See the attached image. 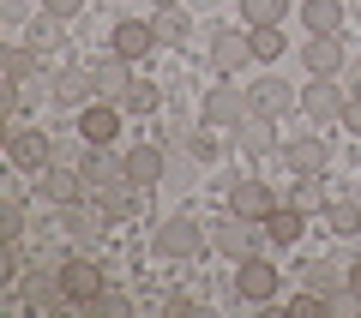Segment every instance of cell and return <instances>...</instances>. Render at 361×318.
<instances>
[{"label": "cell", "mask_w": 361, "mask_h": 318, "mask_svg": "<svg viewBox=\"0 0 361 318\" xmlns=\"http://www.w3.org/2000/svg\"><path fill=\"white\" fill-rule=\"evenodd\" d=\"M343 90H337V78H319L313 72L307 78V90H301V115L307 120H319V127H331V120H343Z\"/></svg>", "instance_id": "obj_1"}, {"label": "cell", "mask_w": 361, "mask_h": 318, "mask_svg": "<svg viewBox=\"0 0 361 318\" xmlns=\"http://www.w3.org/2000/svg\"><path fill=\"white\" fill-rule=\"evenodd\" d=\"M157 253L163 258H199L205 253V229H199L193 217H169L163 229H157Z\"/></svg>", "instance_id": "obj_2"}, {"label": "cell", "mask_w": 361, "mask_h": 318, "mask_svg": "<svg viewBox=\"0 0 361 318\" xmlns=\"http://www.w3.org/2000/svg\"><path fill=\"white\" fill-rule=\"evenodd\" d=\"M61 282H66V300H78V306H90V300H103V294H109L103 265H90V258H73V265H61Z\"/></svg>", "instance_id": "obj_3"}, {"label": "cell", "mask_w": 361, "mask_h": 318, "mask_svg": "<svg viewBox=\"0 0 361 318\" xmlns=\"http://www.w3.org/2000/svg\"><path fill=\"white\" fill-rule=\"evenodd\" d=\"M78 174H85V186H90V192H109L115 180H127V156H115L109 144H90L85 163H78Z\"/></svg>", "instance_id": "obj_4"}, {"label": "cell", "mask_w": 361, "mask_h": 318, "mask_svg": "<svg viewBox=\"0 0 361 318\" xmlns=\"http://www.w3.org/2000/svg\"><path fill=\"white\" fill-rule=\"evenodd\" d=\"M6 163L13 168H49V132H37V127H13L6 132Z\"/></svg>", "instance_id": "obj_5"}, {"label": "cell", "mask_w": 361, "mask_h": 318, "mask_svg": "<svg viewBox=\"0 0 361 318\" xmlns=\"http://www.w3.org/2000/svg\"><path fill=\"white\" fill-rule=\"evenodd\" d=\"M247 108H253V115H271V120H283L289 108H301V96L283 84V78H253V90H247Z\"/></svg>", "instance_id": "obj_6"}, {"label": "cell", "mask_w": 361, "mask_h": 318, "mask_svg": "<svg viewBox=\"0 0 361 318\" xmlns=\"http://www.w3.org/2000/svg\"><path fill=\"white\" fill-rule=\"evenodd\" d=\"M78 132H85V144H115V132H121V102H85L78 108Z\"/></svg>", "instance_id": "obj_7"}, {"label": "cell", "mask_w": 361, "mask_h": 318, "mask_svg": "<svg viewBox=\"0 0 361 318\" xmlns=\"http://www.w3.org/2000/svg\"><path fill=\"white\" fill-rule=\"evenodd\" d=\"M235 294H241V300H253V306L277 300V270H271L265 258H241V270H235Z\"/></svg>", "instance_id": "obj_8"}, {"label": "cell", "mask_w": 361, "mask_h": 318, "mask_svg": "<svg viewBox=\"0 0 361 318\" xmlns=\"http://www.w3.org/2000/svg\"><path fill=\"white\" fill-rule=\"evenodd\" d=\"M229 210L247 217V222H265L271 210H277V198H271L265 180H235V186H229Z\"/></svg>", "instance_id": "obj_9"}, {"label": "cell", "mask_w": 361, "mask_h": 318, "mask_svg": "<svg viewBox=\"0 0 361 318\" xmlns=\"http://www.w3.org/2000/svg\"><path fill=\"white\" fill-rule=\"evenodd\" d=\"M301 61H307V72H319V78H337L349 66V54H343V37H307V49H301Z\"/></svg>", "instance_id": "obj_10"}, {"label": "cell", "mask_w": 361, "mask_h": 318, "mask_svg": "<svg viewBox=\"0 0 361 318\" xmlns=\"http://www.w3.org/2000/svg\"><path fill=\"white\" fill-rule=\"evenodd\" d=\"M247 115H253V108H247V96H241L235 84H217V90L205 96V120H211V127H229V132H235Z\"/></svg>", "instance_id": "obj_11"}, {"label": "cell", "mask_w": 361, "mask_h": 318, "mask_svg": "<svg viewBox=\"0 0 361 318\" xmlns=\"http://www.w3.org/2000/svg\"><path fill=\"white\" fill-rule=\"evenodd\" d=\"M247 61H253L247 30H217V37H211V66H217V72H241Z\"/></svg>", "instance_id": "obj_12"}, {"label": "cell", "mask_w": 361, "mask_h": 318, "mask_svg": "<svg viewBox=\"0 0 361 318\" xmlns=\"http://www.w3.org/2000/svg\"><path fill=\"white\" fill-rule=\"evenodd\" d=\"M151 49H157V25H145V18H121L115 25V54L121 61H145Z\"/></svg>", "instance_id": "obj_13"}, {"label": "cell", "mask_w": 361, "mask_h": 318, "mask_svg": "<svg viewBox=\"0 0 361 318\" xmlns=\"http://www.w3.org/2000/svg\"><path fill=\"white\" fill-rule=\"evenodd\" d=\"M235 144H241V156H271L277 151V120L271 115H247L241 127H235Z\"/></svg>", "instance_id": "obj_14"}, {"label": "cell", "mask_w": 361, "mask_h": 318, "mask_svg": "<svg viewBox=\"0 0 361 318\" xmlns=\"http://www.w3.org/2000/svg\"><path fill=\"white\" fill-rule=\"evenodd\" d=\"M211 246H217V253H229L235 265H241V258H253V222H247V217H229V222H217Z\"/></svg>", "instance_id": "obj_15"}, {"label": "cell", "mask_w": 361, "mask_h": 318, "mask_svg": "<svg viewBox=\"0 0 361 318\" xmlns=\"http://www.w3.org/2000/svg\"><path fill=\"white\" fill-rule=\"evenodd\" d=\"M54 96L73 102V108H85V102H97L103 90H97V72H85V66H66V72L54 78Z\"/></svg>", "instance_id": "obj_16"}, {"label": "cell", "mask_w": 361, "mask_h": 318, "mask_svg": "<svg viewBox=\"0 0 361 318\" xmlns=\"http://www.w3.org/2000/svg\"><path fill=\"white\" fill-rule=\"evenodd\" d=\"M301 25H307L313 37L343 30V0H301Z\"/></svg>", "instance_id": "obj_17"}, {"label": "cell", "mask_w": 361, "mask_h": 318, "mask_svg": "<svg viewBox=\"0 0 361 318\" xmlns=\"http://www.w3.org/2000/svg\"><path fill=\"white\" fill-rule=\"evenodd\" d=\"M289 168L295 174H325V163H331V151H325V139H289Z\"/></svg>", "instance_id": "obj_18"}, {"label": "cell", "mask_w": 361, "mask_h": 318, "mask_svg": "<svg viewBox=\"0 0 361 318\" xmlns=\"http://www.w3.org/2000/svg\"><path fill=\"white\" fill-rule=\"evenodd\" d=\"M301 229H307V210H295V204H277V210L265 217V234H271L277 246H295Z\"/></svg>", "instance_id": "obj_19"}, {"label": "cell", "mask_w": 361, "mask_h": 318, "mask_svg": "<svg viewBox=\"0 0 361 318\" xmlns=\"http://www.w3.org/2000/svg\"><path fill=\"white\" fill-rule=\"evenodd\" d=\"M163 151L157 144H139V151H127V180H139V186H157L163 180Z\"/></svg>", "instance_id": "obj_20"}, {"label": "cell", "mask_w": 361, "mask_h": 318, "mask_svg": "<svg viewBox=\"0 0 361 318\" xmlns=\"http://www.w3.org/2000/svg\"><path fill=\"white\" fill-rule=\"evenodd\" d=\"M42 192H49V204H78L85 174H78V168H49V174H42Z\"/></svg>", "instance_id": "obj_21"}, {"label": "cell", "mask_w": 361, "mask_h": 318, "mask_svg": "<svg viewBox=\"0 0 361 318\" xmlns=\"http://www.w3.org/2000/svg\"><path fill=\"white\" fill-rule=\"evenodd\" d=\"M25 300H30V306H61V300H66L61 270H37V276H25Z\"/></svg>", "instance_id": "obj_22"}, {"label": "cell", "mask_w": 361, "mask_h": 318, "mask_svg": "<svg viewBox=\"0 0 361 318\" xmlns=\"http://www.w3.org/2000/svg\"><path fill=\"white\" fill-rule=\"evenodd\" d=\"M307 288H313V294H325V300H331L337 288H349V265L337 270L331 258H313V265H307Z\"/></svg>", "instance_id": "obj_23"}, {"label": "cell", "mask_w": 361, "mask_h": 318, "mask_svg": "<svg viewBox=\"0 0 361 318\" xmlns=\"http://www.w3.org/2000/svg\"><path fill=\"white\" fill-rule=\"evenodd\" d=\"M127 66H133V61H121V54L97 66V90H103V102H121V96H127V84H133V72H127Z\"/></svg>", "instance_id": "obj_24"}, {"label": "cell", "mask_w": 361, "mask_h": 318, "mask_svg": "<svg viewBox=\"0 0 361 318\" xmlns=\"http://www.w3.org/2000/svg\"><path fill=\"white\" fill-rule=\"evenodd\" d=\"M157 102H163V90H157L151 78H133V84H127V96H121V108H127V115H151Z\"/></svg>", "instance_id": "obj_25"}, {"label": "cell", "mask_w": 361, "mask_h": 318, "mask_svg": "<svg viewBox=\"0 0 361 318\" xmlns=\"http://www.w3.org/2000/svg\"><path fill=\"white\" fill-rule=\"evenodd\" d=\"M151 25H157V42H187V30H193L180 6H157V18H151Z\"/></svg>", "instance_id": "obj_26"}, {"label": "cell", "mask_w": 361, "mask_h": 318, "mask_svg": "<svg viewBox=\"0 0 361 318\" xmlns=\"http://www.w3.org/2000/svg\"><path fill=\"white\" fill-rule=\"evenodd\" d=\"M325 222H331V234H355L361 229V204L355 198H331L325 204Z\"/></svg>", "instance_id": "obj_27"}, {"label": "cell", "mask_w": 361, "mask_h": 318, "mask_svg": "<svg viewBox=\"0 0 361 318\" xmlns=\"http://www.w3.org/2000/svg\"><path fill=\"white\" fill-rule=\"evenodd\" d=\"M241 18H247V25H283L289 0H241Z\"/></svg>", "instance_id": "obj_28"}, {"label": "cell", "mask_w": 361, "mask_h": 318, "mask_svg": "<svg viewBox=\"0 0 361 318\" xmlns=\"http://www.w3.org/2000/svg\"><path fill=\"white\" fill-rule=\"evenodd\" d=\"M247 42H253V61H277V54H283V30L277 25H253Z\"/></svg>", "instance_id": "obj_29"}, {"label": "cell", "mask_w": 361, "mask_h": 318, "mask_svg": "<svg viewBox=\"0 0 361 318\" xmlns=\"http://www.w3.org/2000/svg\"><path fill=\"white\" fill-rule=\"evenodd\" d=\"M0 72L13 78V84H25V78L37 72V49H6L0 54Z\"/></svg>", "instance_id": "obj_30"}, {"label": "cell", "mask_w": 361, "mask_h": 318, "mask_svg": "<svg viewBox=\"0 0 361 318\" xmlns=\"http://www.w3.org/2000/svg\"><path fill=\"white\" fill-rule=\"evenodd\" d=\"M289 204H295V210H319V204H325L319 174H295V192H289Z\"/></svg>", "instance_id": "obj_31"}, {"label": "cell", "mask_w": 361, "mask_h": 318, "mask_svg": "<svg viewBox=\"0 0 361 318\" xmlns=\"http://www.w3.org/2000/svg\"><path fill=\"white\" fill-rule=\"evenodd\" d=\"M25 234V210H18V198H0V241H18Z\"/></svg>", "instance_id": "obj_32"}, {"label": "cell", "mask_w": 361, "mask_h": 318, "mask_svg": "<svg viewBox=\"0 0 361 318\" xmlns=\"http://www.w3.org/2000/svg\"><path fill=\"white\" fill-rule=\"evenodd\" d=\"M289 312H295V318H325V312H331V306H325V294H295V300H289Z\"/></svg>", "instance_id": "obj_33"}, {"label": "cell", "mask_w": 361, "mask_h": 318, "mask_svg": "<svg viewBox=\"0 0 361 318\" xmlns=\"http://www.w3.org/2000/svg\"><path fill=\"white\" fill-rule=\"evenodd\" d=\"M325 306H331V318H355L361 312V288H337Z\"/></svg>", "instance_id": "obj_34"}, {"label": "cell", "mask_w": 361, "mask_h": 318, "mask_svg": "<svg viewBox=\"0 0 361 318\" xmlns=\"http://www.w3.org/2000/svg\"><path fill=\"white\" fill-rule=\"evenodd\" d=\"M54 25H61V18H49V13H42V25L30 30V49H37V54H49L54 42H61V30H54Z\"/></svg>", "instance_id": "obj_35"}, {"label": "cell", "mask_w": 361, "mask_h": 318, "mask_svg": "<svg viewBox=\"0 0 361 318\" xmlns=\"http://www.w3.org/2000/svg\"><path fill=\"white\" fill-rule=\"evenodd\" d=\"M90 312H109V318H127V312H133V300H127V294H115V288H109L103 300H90Z\"/></svg>", "instance_id": "obj_36"}, {"label": "cell", "mask_w": 361, "mask_h": 318, "mask_svg": "<svg viewBox=\"0 0 361 318\" xmlns=\"http://www.w3.org/2000/svg\"><path fill=\"white\" fill-rule=\"evenodd\" d=\"M343 132H355V139H361V96L343 102Z\"/></svg>", "instance_id": "obj_37"}, {"label": "cell", "mask_w": 361, "mask_h": 318, "mask_svg": "<svg viewBox=\"0 0 361 318\" xmlns=\"http://www.w3.org/2000/svg\"><path fill=\"white\" fill-rule=\"evenodd\" d=\"M78 6H85V0H42V13H49V18H73Z\"/></svg>", "instance_id": "obj_38"}, {"label": "cell", "mask_w": 361, "mask_h": 318, "mask_svg": "<svg viewBox=\"0 0 361 318\" xmlns=\"http://www.w3.org/2000/svg\"><path fill=\"white\" fill-rule=\"evenodd\" d=\"M187 151H193V156H199V163H211V156H217V144H211V139H205V132H193V139H187Z\"/></svg>", "instance_id": "obj_39"}, {"label": "cell", "mask_w": 361, "mask_h": 318, "mask_svg": "<svg viewBox=\"0 0 361 318\" xmlns=\"http://www.w3.org/2000/svg\"><path fill=\"white\" fill-rule=\"evenodd\" d=\"M349 90H355V96H361V61L349 66Z\"/></svg>", "instance_id": "obj_40"}, {"label": "cell", "mask_w": 361, "mask_h": 318, "mask_svg": "<svg viewBox=\"0 0 361 318\" xmlns=\"http://www.w3.org/2000/svg\"><path fill=\"white\" fill-rule=\"evenodd\" d=\"M349 288H361V258H355V265H349Z\"/></svg>", "instance_id": "obj_41"}, {"label": "cell", "mask_w": 361, "mask_h": 318, "mask_svg": "<svg viewBox=\"0 0 361 318\" xmlns=\"http://www.w3.org/2000/svg\"><path fill=\"white\" fill-rule=\"evenodd\" d=\"M157 6H180V0H157Z\"/></svg>", "instance_id": "obj_42"}]
</instances>
